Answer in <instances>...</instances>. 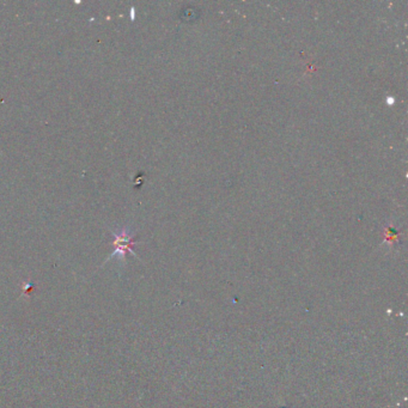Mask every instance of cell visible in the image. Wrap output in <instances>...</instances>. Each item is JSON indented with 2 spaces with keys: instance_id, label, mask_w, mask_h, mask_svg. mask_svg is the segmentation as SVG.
Here are the masks:
<instances>
[{
  "instance_id": "6da1fadb",
  "label": "cell",
  "mask_w": 408,
  "mask_h": 408,
  "mask_svg": "<svg viewBox=\"0 0 408 408\" xmlns=\"http://www.w3.org/2000/svg\"><path fill=\"white\" fill-rule=\"evenodd\" d=\"M112 231L113 236H114V251L113 254L110 255L109 257L106 260L107 261H110L114 257H116V259H119L120 261H122V262H125L126 261V254L127 253H131L132 255H134V256H137L136 253H134L133 250V245L136 244V239H134V235L131 232L130 229L128 227H124L120 232H115V231L110 230ZM104 262V263H106Z\"/></svg>"
},
{
  "instance_id": "7a4b0ae2",
  "label": "cell",
  "mask_w": 408,
  "mask_h": 408,
  "mask_svg": "<svg viewBox=\"0 0 408 408\" xmlns=\"http://www.w3.org/2000/svg\"><path fill=\"white\" fill-rule=\"evenodd\" d=\"M34 287V284L32 283H26L23 285V293H26L29 295V292H31V289Z\"/></svg>"
}]
</instances>
